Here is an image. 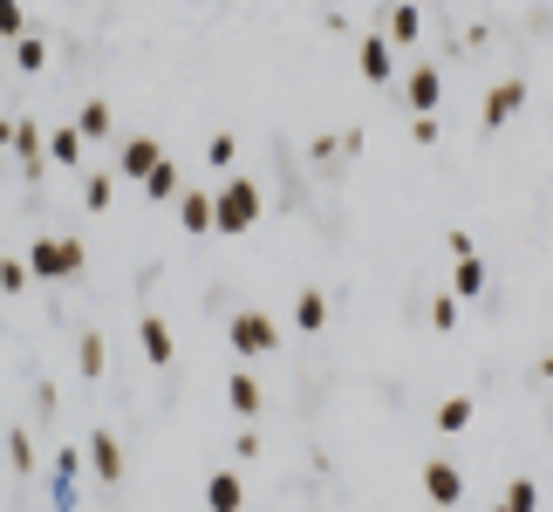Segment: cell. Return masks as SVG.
<instances>
[{
  "mask_svg": "<svg viewBox=\"0 0 553 512\" xmlns=\"http://www.w3.org/2000/svg\"><path fill=\"white\" fill-rule=\"evenodd\" d=\"M260 212H267V192H260L253 178H226V185H212V233L239 239Z\"/></svg>",
  "mask_w": 553,
  "mask_h": 512,
  "instance_id": "cell-1",
  "label": "cell"
},
{
  "mask_svg": "<svg viewBox=\"0 0 553 512\" xmlns=\"http://www.w3.org/2000/svg\"><path fill=\"white\" fill-rule=\"evenodd\" d=\"M226 342H233V355H246V362H260V355L280 349V328L267 308H239L233 321H226Z\"/></svg>",
  "mask_w": 553,
  "mask_h": 512,
  "instance_id": "cell-2",
  "label": "cell"
},
{
  "mask_svg": "<svg viewBox=\"0 0 553 512\" xmlns=\"http://www.w3.org/2000/svg\"><path fill=\"white\" fill-rule=\"evenodd\" d=\"M506 512H540V485L533 478H513L506 485Z\"/></svg>",
  "mask_w": 553,
  "mask_h": 512,
  "instance_id": "cell-22",
  "label": "cell"
},
{
  "mask_svg": "<svg viewBox=\"0 0 553 512\" xmlns=\"http://www.w3.org/2000/svg\"><path fill=\"white\" fill-rule=\"evenodd\" d=\"M14 69H21V76H41V69H48V41L21 35V41H14Z\"/></svg>",
  "mask_w": 553,
  "mask_h": 512,
  "instance_id": "cell-19",
  "label": "cell"
},
{
  "mask_svg": "<svg viewBox=\"0 0 553 512\" xmlns=\"http://www.w3.org/2000/svg\"><path fill=\"white\" fill-rule=\"evenodd\" d=\"M7 465H14V472L35 465V437H28V431H7Z\"/></svg>",
  "mask_w": 553,
  "mask_h": 512,
  "instance_id": "cell-25",
  "label": "cell"
},
{
  "mask_svg": "<svg viewBox=\"0 0 553 512\" xmlns=\"http://www.w3.org/2000/svg\"><path fill=\"white\" fill-rule=\"evenodd\" d=\"M431 328H458V294H437L431 301Z\"/></svg>",
  "mask_w": 553,
  "mask_h": 512,
  "instance_id": "cell-29",
  "label": "cell"
},
{
  "mask_svg": "<svg viewBox=\"0 0 553 512\" xmlns=\"http://www.w3.org/2000/svg\"><path fill=\"white\" fill-rule=\"evenodd\" d=\"M28 274H41V280L82 274V246L76 239H35V246H28Z\"/></svg>",
  "mask_w": 553,
  "mask_h": 512,
  "instance_id": "cell-3",
  "label": "cell"
},
{
  "mask_svg": "<svg viewBox=\"0 0 553 512\" xmlns=\"http://www.w3.org/2000/svg\"><path fill=\"white\" fill-rule=\"evenodd\" d=\"M82 458H89V472L103 478V485H117V478H123V444H117L110 431L89 437V451H82Z\"/></svg>",
  "mask_w": 553,
  "mask_h": 512,
  "instance_id": "cell-10",
  "label": "cell"
},
{
  "mask_svg": "<svg viewBox=\"0 0 553 512\" xmlns=\"http://www.w3.org/2000/svg\"><path fill=\"white\" fill-rule=\"evenodd\" d=\"M0 35H7V41L28 35V14H21V0H0Z\"/></svg>",
  "mask_w": 553,
  "mask_h": 512,
  "instance_id": "cell-27",
  "label": "cell"
},
{
  "mask_svg": "<svg viewBox=\"0 0 553 512\" xmlns=\"http://www.w3.org/2000/svg\"><path fill=\"white\" fill-rule=\"evenodd\" d=\"M356 69H362V82H390V76H396V48H390L383 35H362Z\"/></svg>",
  "mask_w": 553,
  "mask_h": 512,
  "instance_id": "cell-7",
  "label": "cell"
},
{
  "mask_svg": "<svg viewBox=\"0 0 553 512\" xmlns=\"http://www.w3.org/2000/svg\"><path fill=\"white\" fill-rule=\"evenodd\" d=\"M410 144H437V117H410Z\"/></svg>",
  "mask_w": 553,
  "mask_h": 512,
  "instance_id": "cell-30",
  "label": "cell"
},
{
  "mask_svg": "<svg viewBox=\"0 0 553 512\" xmlns=\"http://www.w3.org/2000/svg\"><path fill=\"white\" fill-rule=\"evenodd\" d=\"M82 205H89V212H110V205H117V185H110V178H89V185H82Z\"/></svg>",
  "mask_w": 553,
  "mask_h": 512,
  "instance_id": "cell-26",
  "label": "cell"
},
{
  "mask_svg": "<svg viewBox=\"0 0 553 512\" xmlns=\"http://www.w3.org/2000/svg\"><path fill=\"white\" fill-rule=\"evenodd\" d=\"M178 192H185V185H178V164L171 158H158L151 171H144V198H151V205H171Z\"/></svg>",
  "mask_w": 553,
  "mask_h": 512,
  "instance_id": "cell-15",
  "label": "cell"
},
{
  "mask_svg": "<svg viewBox=\"0 0 553 512\" xmlns=\"http://www.w3.org/2000/svg\"><path fill=\"white\" fill-rule=\"evenodd\" d=\"M465 424H472V396H444V403H437V431L458 437Z\"/></svg>",
  "mask_w": 553,
  "mask_h": 512,
  "instance_id": "cell-20",
  "label": "cell"
},
{
  "mask_svg": "<svg viewBox=\"0 0 553 512\" xmlns=\"http://www.w3.org/2000/svg\"><path fill=\"white\" fill-rule=\"evenodd\" d=\"M76 369L89 376V383L103 376V335H82V349H76Z\"/></svg>",
  "mask_w": 553,
  "mask_h": 512,
  "instance_id": "cell-23",
  "label": "cell"
},
{
  "mask_svg": "<svg viewBox=\"0 0 553 512\" xmlns=\"http://www.w3.org/2000/svg\"><path fill=\"white\" fill-rule=\"evenodd\" d=\"M540 376H547V383H553V355H547V362H540Z\"/></svg>",
  "mask_w": 553,
  "mask_h": 512,
  "instance_id": "cell-32",
  "label": "cell"
},
{
  "mask_svg": "<svg viewBox=\"0 0 553 512\" xmlns=\"http://www.w3.org/2000/svg\"><path fill=\"white\" fill-rule=\"evenodd\" d=\"M519 103H526V82H519V76H506L499 89H492V96H485V110H478V123H485V130H499V123L513 117Z\"/></svg>",
  "mask_w": 553,
  "mask_h": 512,
  "instance_id": "cell-9",
  "label": "cell"
},
{
  "mask_svg": "<svg viewBox=\"0 0 553 512\" xmlns=\"http://www.w3.org/2000/svg\"><path fill=\"white\" fill-rule=\"evenodd\" d=\"M76 158H82L76 123H69V130H48V164H76Z\"/></svg>",
  "mask_w": 553,
  "mask_h": 512,
  "instance_id": "cell-21",
  "label": "cell"
},
{
  "mask_svg": "<svg viewBox=\"0 0 553 512\" xmlns=\"http://www.w3.org/2000/svg\"><path fill=\"white\" fill-rule=\"evenodd\" d=\"M164 151H158V137H130V144H123V178H137V185H144V171H151V164H158Z\"/></svg>",
  "mask_w": 553,
  "mask_h": 512,
  "instance_id": "cell-16",
  "label": "cell"
},
{
  "mask_svg": "<svg viewBox=\"0 0 553 512\" xmlns=\"http://www.w3.org/2000/svg\"><path fill=\"white\" fill-rule=\"evenodd\" d=\"M233 158H239V137H233V130H219V137L205 144V164H212V171H226Z\"/></svg>",
  "mask_w": 553,
  "mask_h": 512,
  "instance_id": "cell-24",
  "label": "cell"
},
{
  "mask_svg": "<svg viewBox=\"0 0 553 512\" xmlns=\"http://www.w3.org/2000/svg\"><path fill=\"white\" fill-rule=\"evenodd\" d=\"M424 492H431L437 512H451L458 499H465V472H458L451 458H431V465H424Z\"/></svg>",
  "mask_w": 553,
  "mask_h": 512,
  "instance_id": "cell-4",
  "label": "cell"
},
{
  "mask_svg": "<svg viewBox=\"0 0 553 512\" xmlns=\"http://www.w3.org/2000/svg\"><path fill=\"white\" fill-rule=\"evenodd\" d=\"M0 294H28V260H0Z\"/></svg>",
  "mask_w": 553,
  "mask_h": 512,
  "instance_id": "cell-28",
  "label": "cell"
},
{
  "mask_svg": "<svg viewBox=\"0 0 553 512\" xmlns=\"http://www.w3.org/2000/svg\"><path fill=\"white\" fill-rule=\"evenodd\" d=\"M437 96H444V76H437V69H410V82H403L410 117H437Z\"/></svg>",
  "mask_w": 553,
  "mask_h": 512,
  "instance_id": "cell-6",
  "label": "cell"
},
{
  "mask_svg": "<svg viewBox=\"0 0 553 512\" xmlns=\"http://www.w3.org/2000/svg\"><path fill=\"white\" fill-rule=\"evenodd\" d=\"M76 465H82L76 451H55V485H69V478H76Z\"/></svg>",
  "mask_w": 553,
  "mask_h": 512,
  "instance_id": "cell-31",
  "label": "cell"
},
{
  "mask_svg": "<svg viewBox=\"0 0 553 512\" xmlns=\"http://www.w3.org/2000/svg\"><path fill=\"white\" fill-rule=\"evenodd\" d=\"M110 103H103V96H96V103H82V117H76V137L82 144H103V137H110Z\"/></svg>",
  "mask_w": 553,
  "mask_h": 512,
  "instance_id": "cell-17",
  "label": "cell"
},
{
  "mask_svg": "<svg viewBox=\"0 0 553 512\" xmlns=\"http://www.w3.org/2000/svg\"><path fill=\"white\" fill-rule=\"evenodd\" d=\"M226 403H233L239 417H260V410H267V390H260L246 369H233V376H226Z\"/></svg>",
  "mask_w": 553,
  "mask_h": 512,
  "instance_id": "cell-14",
  "label": "cell"
},
{
  "mask_svg": "<svg viewBox=\"0 0 553 512\" xmlns=\"http://www.w3.org/2000/svg\"><path fill=\"white\" fill-rule=\"evenodd\" d=\"M171 205H178V226L185 233H212V185H192V192L171 198Z\"/></svg>",
  "mask_w": 553,
  "mask_h": 512,
  "instance_id": "cell-11",
  "label": "cell"
},
{
  "mask_svg": "<svg viewBox=\"0 0 553 512\" xmlns=\"http://www.w3.org/2000/svg\"><path fill=\"white\" fill-rule=\"evenodd\" d=\"M294 328H301V335H321V328H328V294H321V287H301V294H294Z\"/></svg>",
  "mask_w": 553,
  "mask_h": 512,
  "instance_id": "cell-13",
  "label": "cell"
},
{
  "mask_svg": "<svg viewBox=\"0 0 553 512\" xmlns=\"http://www.w3.org/2000/svg\"><path fill=\"white\" fill-rule=\"evenodd\" d=\"M239 506H246L239 472H212V478H205V512H239Z\"/></svg>",
  "mask_w": 553,
  "mask_h": 512,
  "instance_id": "cell-12",
  "label": "cell"
},
{
  "mask_svg": "<svg viewBox=\"0 0 553 512\" xmlns=\"http://www.w3.org/2000/svg\"><path fill=\"white\" fill-rule=\"evenodd\" d=\"M417 7H424V0H417Z\"/></svg>",
  "mask_w": 553,
  "mask_h": 512,
  "instance_id": "cell-33",
  "label": "cell"
},
{
  "mask_svg": "<svg viewBox=\"0 0 553 512\" xmlns=\"http://www.w3.org/2000/svg\"><path fill=\"white\" fill-rule=\"evenodd\" d=\"M499 512H506V506H499Z\"/></svg>",
  "mask_w": 553,
  "mask_h": 512,
  "instance_id": "cell-34",
  "label": "cell"
},
{
  "mask_svg": "<svg viewBox=\"0 0 553 512\" xmlns=\"http://www.w3.org/2000/svg\"><path fill=\"white\" fill-rule=\"evenodd\" d=\"M376 35L390 41V48H410V41L424 35V7H417V0H396L390 14H383V28H376Z\"/></svg>",
  "mask_w": 553,
  "mask_h": 512,
  "instance_id": "cell-5",
  "label": "cell"
},
{
  "mask_svg": "<svg viewBox=\"0 0 553 512\" xmlns=\"http://www.w3.org/2000/svg\"><path fill=\"white\" fill-rule=\"evenodd\" d=\"M451 294H458V301H485V260H458V274H451Z\"/></svg>",
  "mask_w": 553,
  "mask_h": 512,
  "instance_id": "cell-18",
  "label": "cell"
},
{
  "mask_svg": "<svg viewBox=\"0 0 553 512\" xmlns=\"http://www.w3.org/2000/svg\"><path fill=\"white\" fill-rule=\"evenodd\" d=\"M137 342H144V362H151V369H164V362L178 355V342H171V321H164V315H144V321H137Z\"/></svg>",
  "mask_w": 553,
  "mask_h": 512,
  "instance_id": "cell-8",
  "label": "cell"
}]
</instances>
